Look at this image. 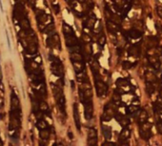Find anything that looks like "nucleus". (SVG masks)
I'll list each match as a JSON object with an SVG mask.
<instances>
[{
    "mask_svg": "<svg viewBox=\"0 0 162 146\" xmlns=\"http://www.w3.org/2000/svg\"><path fill=\"white\" fill-rule=\"evenodd\" d=\"M65 42H66V45L69 48L78 44V40L74 34L73 35H66L65 36Z\"/></svg>",
    "mask_w": 162,
    "mask_h": 146,
    "instance_id": "obj_16",
    "label": "nucleus"
},
{
    "mask_svg": "<svg viewBox=\"0 0 162 146\" xmlns=\"http://www.w3.org/2000/svg\"><path fill=\"white\" fill-rule=\"evenodd\" d=\"M50 60L52 61V72L55 76L58 77H63L64 74V67L60 60L52 55H50Z\"/></svg>",
    "mask_w": 162,
    "mask_h": 146,
    "instance_id": "obj_2",
    "label": "nucleus"
},
{
    "mask_svg": "<svg viewBox=\"0 0 162 146\" xmlns=\"http://www.w3.org/2000/svg\"><path fill=\"white\" fill-rule=\"evenodd\" d=\"M95 22H96V17H95V15L93 13L91 16L88 17V19H87V21H86V23H85V26H86L88 29H93L94 26H95Z\"/></svg>",
    "mask_w": 162,
    "mask_h": 146,
    "instance_id": "obj_25",
    "label": "nucleus"
},
{
    "mask_svg": "<svg viewBox=\"0 0 162 146\" xmlns=\"http://www.w3.org/2000/svg\"><path fill=\"white\" fill-rule=\"evenodd\" d=\"M142 31L139 30H136V29H133L131 30L128 31V38L129 39H138L142 36Z\"/></svg>",
    "mask_w": 162,
    "mask_h": 146,
    "instance_id": "obj_19",
    "label": "nucleus"
},
{
    "mask_svg": "<svg viewBox=\"0 0 162 146\" xmlns=\"http://www.w3.org/2000/svg\"><path fill=\"white\" fill-rule=\"evenodd\" d=\"M83 105H84V117H85L86 120H90L94 116V104H93V102L85 103H83Z\"/></svg>",
    "mask_w": 162,
    "mask_h": 146,
    "instance_id": "obj_10",
    "label": "nucleus"
},
{
    "mask_svg": "<svg viewBox=\"0 0 162 146\" xmlns=\"http://www.w3.org/2000/svg\"><path fill=\"white\" fill-rule=\"evenodd\" d=\"M36 127H37L39 130H41V129H46V128H48V123H47V122L43 120V119H41V120H37Z\"/></svg>",
    "mask_w": 162,
    "mask_h": 146,
    "instance_id": "obj_35",
    "label": "nucleus"
},
{
    "mask_svg": "<svg viewBox=\"0 0 162 146\" xmlns=\"http://www.w3.org/2000/svg\"><path fill=\"white\" fill-rule=\"evenodd\" d=\"M107 29H108V30L111 33H114V34H115V33L120 31L119 25L114 23V22H113V21H111V20H107Z\"/></svg>",
    "mask_w": 162,
    "mask_h": 146,
    "instance_id": "obj_15",
    "label": "nucleus"
},
{
    "mask_svg": "<svg viewBox=\"0 0 162 146\" xmlns=\"http://www.w3.org/2000/svg\"><path fill=\"white\" fill-rule=\"evenodd\" d=\"M63 32H64L65 36H66V35H73V34H74L73 29H72L70 25H68V24H66V23L63 24Z\"/></svg>",
    "mask_w": 162,
    "mask_h": 146,
    "instance_id": "obj_29",
    "label": "nucleus"
},
{
    "mask_svg": "<svg viewBox=\"0 0 162 146\" xmlns=\"http://www.w3.org/2000/svg\"><path fill=\"white\" fill-rule=\"evenodd\" d=\"M121 94L117 91V90H114V94H113V102L114 103H116L117 105H120L121 104Z\"/></svg>",
    "mask_w": 162,
    "mask_h": 146,
    "instance_id": "obj_31",
    "label": "nucleus"
},
{
    "mask_svg": "<svg viewBox=\"0 0 162 146\" xmlns=\"http://www.w3.org/2000/svg\"><path fill=\"white\" fill-rule=\"evenodd\" d=\"M122 66H123L124 69L128 70V69H131V67L133 66V64H132L131 62H129V61H125V62H123Z\"/></svg>",
    "mask_w": 162,
    "mask_h": 146,
    "instance_id": "obj_40",
    "label": "nucleus"
},
{
    "mask_svg": "<svg viewBox=\"0 0 162 146\" xmlns=\"http://www.w3.org/2000/svg\"><path fill=\"white\" fill-rule=\"evenodd\" d=\"M151 128H152V124L148 121H145V122L139 124V135L143 139H145V140L150 139V137H152Z\"/></svg>",
    "mask_w": 162,
    "mask_h": 146,
    "instance_id": "obj_4",
    "label": "nucleus"
},
{
    "mask_svg": "<svg viewBox=\"0 0 162 146\" xmlns=\"http://www.w3.org/2000/svg\"><path fill=\"white\" fill-rule=\"evenodd\" d=\"M68 136H69V137H70L71 139H73V134H72L71 131H69V132H68Z\"/></svg>",
    "mask_w": 162,
    "mask_h": 146,
    "instance_id": "obj_51",
    "label": "nucleus"
},
{
    "mask_svg": "<svg viewBox=\"0 0 162 146\" xmlns=\"http://www.w3.org/2000/svg\"><path fill=\"white\" fill-rule=\"evenodd\" d=\"M3 118H4V115L3 114H0V120H3Z\"/></svg>",
    "mask_w": 162,
    "mask_h": 146,
    "instance_id": "obj_56",
    "label": "nucleus"
},
{
    "mask_svg": "<svg viewBox=\"0 0 162 146\" xmlns=\"http://www.w3.org/2000/svg\"><path fill=\"white\" fill-rule=\"evenodd\" d=\"M47 46L49 47H55L58 50L61 49V45H60V38L57 33H52L51 36L48 37L47 39Z\"/></svg>",
    "mask_w": 162,
    "mask_h": 146,
    "instance_id": "obj_6",
    "label": "nucleus"
},
{
    "mask_svg": "<svg viewBox=\"0 0 162 146\" xmlns=\"http://www.w3.org/2000/svg\"><path fill=\"white\" fill-rule=\"evenodd\" d=\"M116 85H117V86H119V87H125V86H130V83H129L126 79L120 78V79H117Z\"/></svg>",
    "mask_w": 162,
    "mask_h": 146,
    "instance_id": "obj_36",
    "label": "nucleus"
},
{
    "mask_svg": "<svg viewBox=\"0 0 162 146\" xmlns=\"http://www.w3.org/2000/svg\"><path fill=\"white\" fill-rule=\"evenodd\" d=\"M20 126H21V118L14 116L13 114H10L9 129L10 130H19Z\"/></svg>",
    "mask_w": 162,
    "mask_h": 146,
    "instance_id": "obj_7",
    "label": "nucleus"
},
{
    "mask_svg": "<svg viewBox=\"0 0 162 146\" xmlns=\"http://www.w3.org/2000/svg\"><path fill=\"white\" fill-rule=\"evenodd\" d=\"M70 58H71V62H80V61H83V56L81 55L80 52H71Z\"/></svg>",
    "mask_w": 162,
    "mask_h": 146,
    "instance_id": "obj_27",
    "label": "nucleus"
},
{
    "mask_svg": "<svg viewBox=\"0 0 162 146\" xmlns=\"http://www.w3.org/2000/svg\"><path fill=\"white\" fill-rule=\"evenodd\" d=\"M87 143H88V145H96L97 144V138H88Z\"/></svg>",
    "mask_w": 162,
    "mask_h": 146,
    "instance_id": "obj_44",
    "label": "nucleus"
},
{
    "mask_svg": "<svg viewBox=\"0 0 162 146\" xmlns=\"http://www.w3.org/2000/svg\"><path fill=\"white\" fill-rule=\"evenodd\" d=\"M50 135H51V133H50V130H48V128H46V129H41V130L39 131V137H40V138H41L42 140H44V141H47V140L49 139Z\"/></svg>",
    "mask_w": 162,
    "mask_h": 146,
    "instance_id": "obj_26",
    "label": "nucleus"
},
{
    "mask_svg": "<svg viewBox=\"0 0 162 146\" xmlns=\"http://www.w3.org/2000/svg\"><path fill=\"white\" fill-rule=\"evenodd\" d=\"M139 53H140V47L138 44H135V45H133L129 47L128 49V54L130 56H133V57H138L139 56Z\"/></svg>",
    "mask_w": 162,
    "mask_h": 146,
    "instance_id": "obj_18",
    "label": "nucleus"
},
{
    "mask_svg": "<svg viewBox=\"0 0 162 146\" xmlns=\"http://www.w3.org/2000/svg\"><path fill=\"white\" fill-rule=\"evenodd\" d=\"M0 143H1V144H2V141H1V140H0Z\"/></svg>",
    "mask_w": 162,
    "mask_h": 146,
    "instance_id": "obj_58",
    "label": "nucleus"
},
{
    "mask_svg": "<svg viewBox=\"0 0 162 146\" xmlns=\"http://www.w3.org/2000/svg\"><path fill=\"white\" fill-rule=\"evenodd\" d=\"M130 137H131V130L128 127H123L122 131L119 134V137H118L119 143L120 144H128Z\"/></svg>",
    "mask_w": 162,
    "mask_h": 146,
    "instance_id": "obj_8",
    "label": "nucleus"
},
{
    "mask_svg": "<svg viewBox=\"0 0 162 146\" xmlns=\"http://www.w3.org/2000/svg\"><path fill=\"white\" fill-rule=\"evenodd\" d=\"M27 15L28 14H27V12H26L25 7L23 6V4L17 2L14 5V18L15 20H17L18 22H20L22 19L26 18Z\"/></svg>",
    "mask_w": 162,
    "mask_h": 146,
    "instance_id": "obj_3",
    "label": "nucleus"
},
{
    "mask_svg": "<svg viewBox=\"0 0 162 146\" xmlns=\"http://www.w3.org/2000/svg\"><path fill=\"white\" fill-rule=\"evenodd\" d=\"M21 110L20 108V103L18 100V97L14 92H12L11 94V111H17Z\"/></svg>",
    "mask_w": 162,
    "mask_h": 146,
    "instance_id": "obj_12",
    "label": "nucleus"
},
{
    "mask_svg": "<svg viewBox=\"0 0 162 146\" xmlns=\"http://www.w3.org/2000/svg\"><path fill=\"white\" fill-rule=\"evenodd\" d=\"M155 29L158 33H162V25L160 23H158V22L155 23Z\"/></svg>",
    "mask_w": 162,
    "mask_h": 146,
    "instance_id": "obj_46",
    "label": "nucleus"
},
{
    "mask_svg": "<svg viewBox=\"0 0 162 146\" xmlns=\"http://www.w3.org/2000/svg\"><path fill=\"white\" fill-rule=\"evenodd\" d=\"M88 138H97V131L95 128H90L89 129Z\"/></svg>",
    "mask_w": 162,
    "mask_h": 146,
    "instance_id": "obj_37",
    "label": "nucleus"
},
{
    "mask_svg": "<svg viewBox=\"0 0 162 146\" xmlns=\"http://www.w3.org/2000/svg\"><path fill=\"white\" fill-rule=\"evenodd\" d=\"M155 52H156V55L161 56L162 55V46H157L155 48Z\"/></svg>",
    "mask_w": 162,
    "mask_h": 146,
    "instance_id": "obj_47",
    "label": "nucleus"
},
{
    "mask_svg": "<svg viewBox=\"0 0 162 146\" xmlns=\"http://www.w3.org/2000/svg\"><path fill=\"white\" fill-rule=\"evenodd\" d=\"M77 1H78L79 3H83V2L85 1V0H77Z\"/></svg>",
    "mask_w": 162,
    "mask_h": 146,
    "instance_id": "obj_57",
    "label": "nucleus"
},
{
    "mask_svg": "<svg viewBox=\"0 0 162 146\" xmlns=\"http://www.w3.org/2000/svg\"><path fill=\"white\" fill-rule=\"evenodd\" d=\"M82 39H83V41H84L85 43H90V42L92 41L91 37H90L89 34H87V33H82Z\"/></svg>",
    "mask_w": 162,
    "mask_h": 146,
    "instance_id": "obj_43",
    "label": "nucleus"
},
{
    "mask_svg": "<svg viewBox=\"0 0 162 146\" xmlns=\"http://www.w3.org/2000/svg\"><path fill=\"white\" fill-rule=\"evenodd\" d=\"M52 8H53V11H54V13H55L56 14L59 13L60 9H59V5H58V4H53V5H52Z\"/></svg>",
    "mask_w": 162,
    "mask_h": 146,
    "instance_id": "obj_49",
    "label": "nucleus"
},
{
    "mask_svg": "<svg viewBox=\"0 0 162 146\" xmlns=\"http://www.w3.org/2000/svg\"><path fill=\"white\" fill-rule=\"evenodd\" d=\"M146 91L149 95H152L155 91V86H153V83H148L146 84Z\"/></svg>",
    "mask_w": 162,
    "mask_h": 146,
    "instance_id": "obj_33",
    "label": "nucleus"
},
{
    "mask_svg": "<svg viewBox=\"0 0 162 146\" xmlns=\"http://www.w3.org/2000/svg\"><path fill=\"white\" fill-rule=\"evenodd\" d=\"M73 119H74V122H75V126L77 128L78 131H80L81 129V120H80V116H79V111H78V105L77 103H73Z\"/></svg>",
    "mask_w": 162,
    "mask_h": 146,
    "instance_id": "obj_13",
    "label": "nucleus"
},
{
    "mask_svg": "<svg viewBox=\"0 0 162 146\" xmlns=\"http://www.w3.org/2000/svg\"><path fill=\"white\" fill-rule=\"evenodd\" d=\"M158 98L160 100H162V87L159 89V92H158Z\"/></svg>",
    "mask_w": 162,
    "mask_h": 146,
    "instance_id": "obj_53",
    "label": "nucleus"
},
{
    "mask_svg": "<svg viewBox=\"0 0 162 146\" xmlns=\"http://www.w3.org/2000/svg\"><path fill=\"white\" fill-rule=\"evenodd\" d=\"M97 44H98L100 47H103V46L106 44V36H105L103 33H101V34L98 36V38H97Z\"/></svg>",
    "mask_w": 162,
    "mask_h": 146,
    "instance_id": "obj_38",
    "label": "nucleus"
},
{
    "mask_svg": "<svg viewBox=\"0 0 162 146\" xmlns=\"http://www.w3.org/2000/svg\"><path fill=\"white\" fill-rule=\"evenodd\" d=\"M101 129H102V134H103L104 137L107 140L111 139L112 138V128L110 126H108V125H104L103 124L101 126Z\"/></svg>",
    "mask_w": 162,
    "mask_h": 146,
    "instance_id": "obj_22",
    "label": "nucleus"
},
{
    "mask_svg": "<svg viewBox=\"0 0 162 146\" xmlns=\"http://www.w3.org/2000/svg\"><path fill=\"white\" fill-rule=\"evenodd\" d=\"M103 145H114V142H111V141H105L103 143Z\"/></svg>",
    "mask_w": 162,
    "mask_h": 146,
    "instance_id": "obj_54",
    "label": "nucleus"
},
{
    "mask_svg": "<svg viewBox=\"0 0 162 146\" xmlns=\"http://www.w3.org/2000/svg\"><path fill=\"white\" fill-rule=\"evenodd\" d=\"M76 79L79 83H89V77L85 71L76 73Z\"/></svg>",
    "mask_w": 162,
    "mask_h": 146,
    "instance_id": "obj_24",
    "label": "nucleus"
},
{
    "mask_svg": "<svg viewBox=\"0 0 162 146\" xmlns=\"http://www.w3.org/2000/svg\"><path fill=\"white\" fill-rule=\"evenodd\" d=\"M148 48L149 49H152L153 47H156L158 46V43H159V39L155 36H150L149 39H148Z\"/></svg>",
    "mask_w": 162,
    "mask_h": 146,
    "instance_id": "obj_23",
    "label": "nucleus"
},
{
    "mask_svg": "<svg viewBox=\"0 0 162 146\" xmlns=\"http://www.w3.org/2000/svg\"><path fill=\"white\" fill-rule=\"evenodd\" d=\"M95 90L98 98H104L108 92V86L101 79L95 80Z\"/></svg>",
    "mask_w": 162,
    "mask_h": 146,
    "instance_id": "obj_5",
    "label": "nucleus"
},
{
    "mask_svg": "<svg viewBox=\"0 0 162 146\" xmlns=\"http://www.w3.org/2000/svg\"><path fill=\"white\" fill-rule=\"evenodd\" d=\"M70 50H71V52H81V47H80V46L77 44V45H75V46L70 47Z\"/></svg>",
    "mask_w": 162,
    "mask_h": 146,
    "instance_id": "obj_41",
    "label": "nucleus"
},
{
    "mask_svg": "<svg viewBox=\"0 0 162 146\" xmlns=\"http://www.w3.org/2000/svg\"><path fill=\"white\" fill-rule=\"evenodd\" d=\"M138 109H139V107L137 105H134V104L132 103V104H130L129 106L126 107V113L129 114V115H133L138 111Z\"/></svg>",
    "mask_w": 162,
    "mask_h": 146,
    "instance_id": "obj_30",
    "label": "nucleus"
},
{
    "mask_svg": "<svg viewBox=\"0 0 162 146\" xmlns=\"http://www.w3.org/2000/svg\"><path fill=\"white\" fill-rule=\"evenodd\" d=\"M145 78H146V82L148 83H155L156 82V76L153 74V72L152 71H147L145 74Z\"/></svg>",
    "mask_w": 162,
    "mask_h": 146,
    "instance_id": "obj_28",
    "label": "nucleus"
},
{
    "mask_svg": "<svg viewBox=\"0 0 162 146\" xmlns=\"http://www.w3.org/2000/svg\"><path fill=\"white\" fill-rule=\"evenodd\" d=\"M51 1H54V0H51Z\"/></svg>",
    "mask_w": 162,
    "mask_h": 146,
    "instance_id": "obj_59",
    "label": "nucleus"
},
{
    "mask_svg": "<svg viewBox=\"0 0 162 146\" xmlns=\"http://www.w3.org/2000/svg\"><path fill=\"white\" fill-rule=\"evenodd\" d=\"M156 13H157V15H158L159 17L162 18V6H158V7L156 8Z\"/></svg>",
    "mask_w": 162,
    "mask_h": 146,
    "instance_id": "obj_48",
    "label": "nucleus"
},
{
    "mask_svg": "<svg viewBox=\"0 0 162 146\" xmlns=\"http://www.w3.org/2000/svg\"><path fill=\"white\" fill-rule=\"evenodd\" d=\"M148 62L149 64L152 65V68H154L155 70H159L160 69V65H161V63H160V60L158 58V55L156 54H148Z\"/></svg>",
    "mask_w": 162,
    "mask_h": 146,
    "instance_id": "obj_9",
    "label": "nucleus"
},
{
    "mask_svg": "<svg viewBox=\"0 0 162 146\" xmlns=\"http://www.w3.org/2000/svg\"><path fill=\"white\" fill-rule=\"evenodd\" d=\"M153 109H154V112L157 115L162 116V102H156V103H154Z\"/></svg>",
    "mask_w": 162,
    "mask_h": 146,
    "instance_id": "obj_32",
    "label": "nucleus"
},
{
    "mask_svg": "<svg viewBox=\"0 0 162 146\" xmlns=\"http://www.w3.org/2000/svg\"><path fill=\"white\" fill-rule=\"evenodd\" d=\"M71 87H72V88H74V82H73V81H71Z\"/></svg>",
    "mask_w": 162,
    "mask_h": 146,
    "instance_id": "obj_55",
    "label": "nucleus"
},
{
    "mask_svg": "<svg viewBox=\"0 0 162 146\" xmlns=\"http://www.w3.org/2000/svg\"><path fill=\"white\" fill-rule=\"evenodd\" d=\"M155 126H156L157 132H158L159 134H162V120H158V121H156Z\"/></svg>",
    "mask_w": 162,
    "mask_h": 146,
    "instance_id": "obj_42",
    "label": "nucleus"
},
{
    "mask_svg": "<svg viewBox=\"0 0 162 146\" xmlns=\"http://www.w3.org/2000/svg\"><path fill=\"white\" fill-rule=\"evenodd\" d=\"M19 25H20L21 30H24L26 33H28V32H30V31L33 30H32V27H31V24H30V21H29V19H28L27 17L24 18V19H22V20L19 22Z\"/></svg>",
    "mask_w": 162,
    "mask_h": 146,
    "instance_id": "obj_17",
    "label": "nucleus"
},
{
    "mask_svg": "<svg viewBox=\"0 0 162 146\" xmlns=\"http://www.w3.org/2000/svg\"><path fill=\"white\" fill-rule=\"evenodd\" d=\"M39 110H41V111L44 112V113L49 112V105H48V103H47L45 101H43V100L39 102Z\"/></svg>",
    "mask_w": 162,
    "mask_h": 146,
    "instance_id": "obj_34",
    "label": "nucleus"
},
{
    "mask_svg": "<svg viewBox=\"0 0 162 146\" xmlns=\"http://www.w3.org/2000/svg\"><path fill=\"white\" fill-rule=\"evenodd\" d=\"M142 27H143V25H142V23H141L140 21H136V22H135V25L133 26V28H134V29L139 30H142Z\"/></svg>",
    "mask_w": 162,
    "mask_h": 146,
    "instance_id": "obj_45",
    "label": "nucleus"
},
{
    "mask_svg": "<svg viewBox=\"0 0 162 146\" xmlns=\"http://www.w3.org/2000/svg\"><path fill=\"white\" fill-rule=\"evenodd\" d=\"M72 66H73V69H74L75 73H80V72L84 71V69H85V64H84L83 61L72 62Z\"/></svg>",
    "mask_w": 162,
    "mask_h": 146,
    "instance_id": "obj_21",
    "label": "nucleus"
},
{
    "mask_svg": "<svg viewBox=\"0 0 162 146\" xmlns=\"http://www.w3.org/2000/svg\"><path fill=\"white\" fill-rule=\"evenodd\" d=\"M133 104H134V105H137V106H139V104H140V102H139V100L137 99V98H135V99H133V103H132Z\"/></svg>",
    "mask_w": 162,
    "mask_h": 146,
    "instance_id": "obj_50",
    "label": "nucleus"
},
{
    "mask_svg": "<svg viewBox=\"0 0 162 146\" xmlns=\"http://www.w3.org/2000/svg\"><path fill=\"white\" fill-rule=\"evenodd\" d=\"M90 65H91V69L95 75V80H97V79H100L99 77V71H100V65L97 62V59L95 58L93 60L90 61Z\"/></svg>",
    "mask_w": 162,
    "mask_h": 146,
    "instance_id": "obj_11",
    "label": "nucleus"
},
{
    "mask_svg": "<svg viewBox=\"0 0 162 146\" xmlns=\"http://www.w3.org/2000/svg\"><path fill=\"white\" fill-rule=\"evenodd\" d=\"M88 6H89L90 9H93V7H94V2H92L91 0H90V1H88Z\"/></svg>",
    "mask_w": 162,
    "mask_h": 146,
    "instance_id": "obj_52",
    "label": "nucleus"
},
{
    "mask_svg": "<svg viewBox=\"0 0 162 146\" xmlns=\"http://www.w3.org/2000/svg\"><path fill=\"white\" fill-rule=\"evenodd\" d=\"M148 119H149V116H148V113L146 110L144 109H141L138 116H137V122L140 124V123H143L145 121H148Z\"/></svg>",
    "mask_w": 162,
    "mask_h": 146,
    "instance_id": "obj_20",
    "label": "nucleus"
},
{
    "mask_svg": "<svg viewBox=\"0 0 162 146\" xmlns=\"http://www.w3.org/2000/svg\"><path fill=\"white\" fill-rule=\"evenodd\" d=\"M117 108H118V105L116 103H114L113 101L108 103L104 107V112H103V115L101 117V120L103 121L111 120L114 117L115 113L117 112Z\"/></svg>",
    "mask_w": 162,
    "mask_h": 146,
    "instance_id": "obj_1",
    "label": "nucleus"
},
{
    "mask_svg": "<svg viewBox=\"0 0 162 146\" xmlns=\"http://www.w3.org/2000/svg\"><path fill=\"white\" fill-rule=\"evenodd\" d=\"M114 118H115V120L119 122V124H120L122 127H127V126L130 124V120H129V118L126 117V116H123V115H122L121 113H119V112H116V113H115Z\"/></svg>",
    "mask_w": 162,
    "mask_h": 146,
    "instance_id": "obj_14",
    "label": "nucleus"
},
{
    "mask_svg": "<svg viewBox=\"0 0 162 146\" xmlns=\"http://www.w3.org/2000/svg\"><path fill=\"white\" fill-rule=\"evenodd\" d=\"M52 31H54V25L52 23V24H49L46 28H45V30H44V32L45 33H47V34H50V33H52Z\"/></svg>",
    "mask_w": 162,
    "mask_h": 146,
    "instance_id": "obj_39",
    "label": "nucleus"
}]
</instances>
